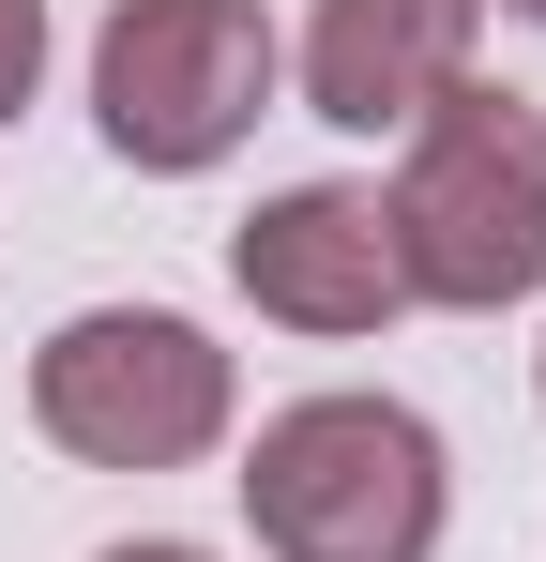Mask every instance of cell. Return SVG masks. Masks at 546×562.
<instances>
[{
    "label": "cell",
    "instance_id": "6da1fadb",
    "mask_svg": "<svg viewBox=\"0 0 546 562\" xmlns=\"http://www.w3.org/2000/svg\"><path fill=\"white\" fill-rule=\"evenodd\" d=\"M395 259H410V304H532L546 289V106L455 77L425 122H410V168H395Z\"/></svg>",
    "mask_w": 546,
    "mask_h": 562
},
{
    "label": "cell",
    "instance_id": "7a4b0ae2",
    "mask_svg": "<svg viewBox=\"0 0 546 562\" xmlns=\"http://www.w3.org/2000/svg\"><path fill=\"white\" fill-rule=\"evenodd\" d=\"M441 426L395 395H288L243 441V517L273 562H425L441 548Z\"/></svg>",
    "mask_w": 546,
    "mask_h": 562
},
{
    "label": "cell",
    "instance_id": "3957f363",
    "mask_svg": "<svg viewBox=\"0 0 546 562\" xmlns=\"http://www.w3.org/2000/svg\"><path fill=\"white\" fill-rule=\"evenodd\" d=\"M273 77H288V46H273L259 0H122L106 31H91V122H106V153L122 168H228L243 137H259Z\"/></svg>",
    "mask_w": 546,
    "mask_h": 562
},
{
    "label": "cell",
    "instance_id": "277c9868",
    "mask_svg": "<svg viewBox=\"0 0 546 562\" xmlns=\"http://www.w3.org/2000/svg\"><path fill=\"white\" fill-rule=\"evenodd\" d=\"M228 411H243L228 350L168 304H91L31 350V426L91 471H197L228 441Z\"/></svg>",
    "mask_w": 546,
    "mask_h": 562
},
{
    "label": "cell",
    "instance_id": "5b68a950",
    "mask_svg": "<svg viewBox=\"0 0 546 562\" xmlns=\"http://www.w3.org/2000/svg\"><path fill=\"white\" fill-rule=\"evenodd\" d=\"M228 289L259 319H288V335H379L410 304V259H395L379 183H288L228 228Z\"/></svg>",
    "mask_w": 546,
    "mask_h": 562
},
{
    "label": "cell",
    "instance_id": "8992f818",
    "mask_svg": "<svg viewBox=\"0 0 546 562\" xmlns=\"http://www.w3.org/2000/svg\"><path fill=\"white\" fill-rule=\"evenodd\" d=\"M470 31H486V0H319L304 15V106L350 137H410L470 77Z\"/></svg>",
    "mask_w": 546,
    "mask_h": 562
},
{
    "label": "cell",
    "instance_id": "52a82bcc",
    "mask_svg": "<svg viewBox=\"0 0 546 562\" xmlns=\"http://www.w3.org/2000/svg\"><path fill=\"white\" fill-rule=\"evenodd\" d=\"M31 77H46V0H0V122L31 106Z\"/></svg>",
    "mask_w": 546,
    "mask_h": 562
},
{
    "label": "cell",
    "instance_id": "ba28073f",
    "mask_svg": "<svg viewBox=\"0 0 546 562\" xmlns=\"http://www.w3.org/2000/svg\"><path fill=\"white\" fill-rule=\"evenodd\" d=\"M106 562H213V548H182V532H137V548H106Z\"/></svg>",
    "mask_w": 546,
    "mask_h": 562
},
{
    "label": "cell",
    "instance_id": "9c48e42d",
    "mask_svg": "<svg viewBox=\"0 0 546 562\" xmlns=\"http://www.w3.org/2000/svg\"><path fill=\"white\" fill-rule=\"evenodd\" d=\"M516 15H532V31H546V0H516Z\"/></svg>",
    "mask_w": 546,
    "mask_h": 562
},
{
    "label": "cell",
    "instance_id": "30bf717a",
    "mask_svg": "<svg viewBox=\"0 0 546 562\" xmlns=\"http://www.w3.org/2000/svg\"><path fill=\"white\" fill-rule=\"evenodd\" d=\"M532 366H546V350H532Z\"/></svg>",
    "mask_w": 546,
    "mask_h": 562
}]
</instances>
